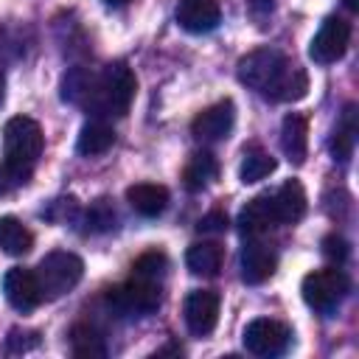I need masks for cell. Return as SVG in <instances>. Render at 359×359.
Instances as JSON below:
<instances>
[{"label":"cell","instance_id":"1","mask_svg":"<svg viewBox=\"0 0 359 359\" xmlns=\"http://www.w3.org/2000/svg\"><path fill=\"white\" fill-rule=\"evenodd\" d=\"M236 76L250 90L269 101H297L309 90V76L303 67L292 65L275 48H255L238 59Z\"/></svg>","mask_w":359,"mask_h":359},{"label":"cell","instance_id":"2","mask_svg":"<svg viewBox=\"0 0 359 359\" xmlns=\"http://www.w3.org/2000/svg\"><path fill=\"white\" fill-rule=\"evenodd\" d=\"M135 93H137L135 73L123 62H115V65H107L101 70V76H95V84H93V93L87 98L84 109L98 115V118L126 115Z\"/></svg>","mask_w":359,"mask_h":359},{"label":"cell","instance_id":"3","mask_svg":"<svg viewBox=\"0 0 359 359\" xmlns=\"http://www.w3.org/2000/svg\"><path fill=\"white\" fill-rule=\"evenodd\" d=\"M42 146H45V137H42V129H39V123L34 118L14 115V118L6 121V126H3V149H6V160L8 163L34 168V163L42 154Z\"/></svg>","mask_w":359,"mask_h":359},{"label":"cell","instance_id":"4","mask_svg":"<svg viewBox=\"0 0 359 359\" xmlns=\"http://www.w3.org/2000/svg\"><path fill=\"white\" fill-rule=\"evenodd\" d=\"M81 275H84V261L67 250L48 252L36 266V280H39L42 297H62L81 280Z\"/></svg>","mask_w":359,"mask_h":359},{"label":"cell","instance_id":"5","mask_svg":"<svg viewBox=\"0 0 359 359\" xmlns=\"http://www.w3.org/2000/svg\"><path fill=\"white\" fill-rule=\"evenodd\" d=\"M351 289V280L342 269L337 266H328V269H314L303 278V300L314 309V311H323V314H331L337 311V306L345 300Z\"/></svg>","mask_w":359,"mask_h":359},{"label":"cell","instance_id":"6","mask_svg":"<svg viewBox=\"0 0 359 359\" xmlns=\"http://www.w3.org/2000/svg\"><path fill=\"white\" fill-rule=\"evenodd\" d=\"M107 303L118 311V314H151L160 309L163 303V292L157 286V280H146V278H132L115 289L107 292Z\"/></svg>","mask_w":359,"mask_h":359},{"label":"cell","instance_id":"7","mask_svg":"<svg viewBox=\"0 0 359 359\" xmlns=\"http://www.w3.org/2000/svg\"><path fill=\"white\" fill-rule=\"evenodd\" d=\"M241 339L252 356H280L292 342V331L278 320L258 317V320L247 323Z\"/></svg>","mask_w":359,"mask_h":359},{"label":"cell","instance_id":"8","mask_svg":"<svg viewBox=\"0 0 359 359\" xmlns=\"http://www.w3.org/2000/svg\"><path fill=\"white\" fill-rule=\"evenodd\" d=\"M348 42H351V25L342 17H325L309 45V56L317 65H331L345 56Z\"/></svg>","mask_w":359,"mask_h":359},{"label":"cell","instance_id":"9","mask_svg":"<svg viewBox=\"0 0 359 359\" xmlns=\"http://www.w3.org/2000/svg\"><path fill=\"white\" fill-rule=\"evenodd\" d=\"M233 123H236V107L230 98L202 109L194 121H191V135L196 140H205V143H216V140H224L230 132H233Z\"/></svg>","mask_w":359,"mask_h":359},{"label":"cell","instance_id":"10","mask_svg":"<svg viewBox=\"0 0 359 359\" xmlns=\"http://www.w3.org/2000/svg\"><path fill=\"white\" fill-rule=\"evenodd\" d=\"M3 294L11 303V309L17 311H34L42 303V289L36 280V272L22 269V266H11L3 275Z\"/></svg>","mask_w":359,"mask_h":359},{"label":"cell","instance_id":"11","mask_svg":"<svg viewBox=\"0 0 359 359\" xmlns=\"http://www.w3.org/2000/svg\"><path fill=\"white\" fill-rule=\"evenodd\" d=\"M219 320V294L210 289H194L185 297V325L191 334L205 337L216 328Z\"/></svg>","mask_w":359,"mask_h":359},{"label":"cell","instance_id":"12","mask_svg":"<svg viewBox=\"0 0 359 359\" xmlns=\"http://www.w3.org/2000/svg\"><path fill=\"white\" fill-rule=\"evenodd\" d=\"M222 11L216 0H180L177 3V22L188 34H208L219 25Z\"/></svg>","mask_w":359,"mask_h":359},{"label":"cell","instance_id":"13","mask_svg":"<svg viewBox=\"0 0 359 359\" xmlns=\"http://www.w3.org/2000/svg\"><path fill=\"white\" fill-rule=\"evenodd\" d=\"M275 264H278L275 252L266 244H261L255 236L241 247V278H244V283L258 286V283L269 280L272 272H275Z\"/></svg>","mask_w":359,"mask_h":359},{"label":"cell","instance_id":"14","mask_svg":"<svg viewBox=\"0 0 359 359\" xmlns=\"http://www.w3.org/2000/svg\"><path fill=\"white\" fill-rule=\"evenodd\" d=\"M272 210L278 224H294L306 213V191L297 180H286L275 194H272Z\"/></svg>","mask_w":359,"mask_h":359},{"label":"cell","instance_id":"15","mask_svg":"<svg viewBox=\"0 0 359 359\" xmlns=\"http://www.w3.org/2000/svg\"><path fill=\"white\" fill-rule=\"evenodd\" d=\"M275 210H272V196L269 194H261V196H252L241 213H238V230L252 238V236H261L266 233L269 227H275Z\"/></svg>","mask_w":359,"mask_h":359},{"label":"cell","instance_id":"16","mask_svg":"<svg viewBox=\"0 0 359 359\" xmlns=\"http://www.w3.org/2000/svg\"><path fill=\"white\" fill-rule=\"evenodd\" d=\"M126 202L132 205L135 213L154 219L165 210L168 205V188L165 185H154V182H137L126 188Z\"/></svg>","mask_w":359,"mask_h":359},{"label":"cell","instance_id":"17","mask_svg":"<svg viewBox=\"0 0 359 359\" xmlns=\"http://www.w3.org/2000/svg\"><path fill=\"white\" fill-rule=\"evenodd\" d=\"M306 146H309V121L300 112H289L280 123V149L292 163H303Z\"/></svg>","mask_w":359,"mask_h":359},{"label":"cell","instance_id":"18","mask_svg":"<svg viewBox=\"0 0 359 359\" xmlns=\"http://www.w3.org/2000/svg\"><path fill=\"white\" fill-rule=\"evenodd\" d=\"M185 266L194 275L213 278L222 269V247L216 241H196V244H191L188 252H185Z\"/></svg>","mask_w":359,"mask_h":359},{"label":"cell","instance_id":"19","mask_svg":"<svg viewBox=\"0 0 359 359\" xmlns=\"http://www.w3.org/2000/svg\"><path fill=\"white\" fill-rule=\"evenodd\" d=\"M115 143V132L112 126L101 123V121H90L81 126L79 132V140H76V151L84 154V157H95V154H104L109 151Z\"/></svg>","mask_w":359,"mask_h":359},{"label":"cell","instance_id":"20","mask_svg":"<svg viewBox=\"0 0 359 359\" xmlns=\"http://www.w3.org/2000/svg\"><path fill=\"white\" fill-rule=\"evenodd\" d=\"M70 351L79 359H101V356H107V345H104L101 331L95 325H87V323H76L70 328Z\"/></svg>","mask_w":359,"mask_h":359},{"label":"cell","instance_id":"21","mask_svg":"<svg viewBox=\"0 0 359 359\" xmlns=\"http://www.w3.org/2000/svg\"><path fill=\"white\" fill-rule=\"evenodd\" d=\"M0 247L8 255H25L34 247V233L17 216H0Z\"/></svg>","mask_w":359,"mask_h":359},{"label":"cell","instance_id":"22","mask_svg":"<svg viewBox=\"0 0 359 359\" xmlns=\"http://www.w3.org/2000/svg\"><path fill=\"white\" fill-rule=\"evenodd\" d=\"M93 84H95V76L87 67H81V65L67 67V73L62 76V101L84 107L93 93Z\"/></svg>","mask_w":359,"mask_h":359},{"label":"cell","instance_id":"23","mask_svg":"<svg viewBox=\"0 0 359 359\" xmlns=\"http://www.w3.org/2000/svg\"><path fill=\"white\" fill-rule=\"evenodd\" d=\"M216 171H219L216 157L210 151H196V154H191V160L182 168V185L188 191H202L216 177Z\"/></svg>","mask_w":359,"mask_h":359},{"label":"cell","instance_id":"24","mask_svg":"<svg viewBox=\"0 0 359 359\" xmlns=\"http://www.w3.org/2000/svg\"><path fill=\"white\" fill-rule=\"evenodd\" d=\"M278 160L261 149H252V151H244V160H241V168H238V180L244 185H252V182H261L264 177H269L275 171Z\"/></svg>","mask_w":359,"mask_h":359},{"label":"cell","instance_id":"25","mask_svg":"<svg viewBox=\"0 0 359 359\" xmlns=\"http://www.w3.org/2000/svg\"><path fill=\"white\" fill-rule=\"evenodd\" d=\"M165 269H168V258H165V252H160V250H149V252H143V255L132 264L135 278H146V280H160V278L165 275Z\"/></svg>","mask_w":359,"mask_h":359},{"label":"cell","instance_id":"26","mask_svg":"<svg viewBox=\"0 0 359 359\" xmlns=\"http://www.w3.org/2000/svg\"><path fill=\"white\" fill-rule=\"evenodd\" d=\"M84 224H87L90 233H107V230H112L115 227V210H112V205L107 199L93 202L87 208V213H84Z\"/></svg>","mask_w":359,"mask_h":359},{"label":"cell","instance_id":"27","mask_svg":"<svg viewBox=\"0 0 359 359\" xmlns=\"http://www.w3.org/2000/svg\"><path fill=\"white\" fill-rule=\"evenodd\" d=\"M31 171L34 168H25V165H17V163H0V196L3 194H11L17 188H22L28 180H31Z\"/></svg>","mask_w":359,"mask_h":359},{"label":"cell","instance_id":"28","mask_svg":"<svg viewBox=\"0 0 359 359\" xmlns=\"http://www.w3.org/2000/svg\"><path fill=\"white\" fill-rule=\"evenodd\" d=\"M39 345V334L36 331H20V328H14L8 337H6V348L11 351V353H22V351H31V348H36Z\"/></svg>","mask_w":359,"mask_h":359},{"label":"cell","instance_id":"29","mask_svg":"<svg viewBox=\"0 0 359 359\" xmlns=\"http://www.w3.org/2000/svg\"><path fill=\"white\" fill-rule=\"evenodd\" d=\"M323 255L334 264H342L348 258V241L342 236H325L323 238Z\"/></svg>","mask_w":359,"mask_h":359},{"label":"cell","instance_id":"30","mask_svg":"<svg viewBox=\"0 0 359 359\" xmlns=\"http://www.w3.org/2000/svg\"><path fill=\"white\" fill-rule=\"evenodd\" d=\"M199 233H224L227 230V213L224 210H210L199 219Z\"/></svg>","mask_w":359,"mask_h":359},{"label":"cell","instance_id":"31","mask_svg":"<svg viewBox=\"0 0 359 359\" xmlns=\"http://www.w3.org/2000/svg\"><path fill=\"white\" fill-rule=\"evenodd\" d=\"M247 6H250V11L255 17H266L275 8V0H247Z\"/></svg>","mask_w":359,"mask_h":359},{"label":"cell","instance_id":"32","mask_svg":"<svg viewBox=\"0 0 359 359\" xmlns=\"http://www.w3.org/2000/svg\"><path fill=\"white\" fill-rule=\"evenodd\" d=\"M345 6H348L351 11H356V8H359V0H345Z\"/></svg>","mask_w":359,"mask_h":359},{"label":"cell","instance_id":"33","mask_svg":"<svg viewBox=\"0 0 359 359\" xmlns=\"http://www.w3.org/2000/svg\"><path fill=\"white\" fill-rule=\"evenodd\" d=\"M104 3H107V6H115V8H118V6H126V0H104Z\"/></svg>","mask_w":359,"mask_h":359}]
</instances>
